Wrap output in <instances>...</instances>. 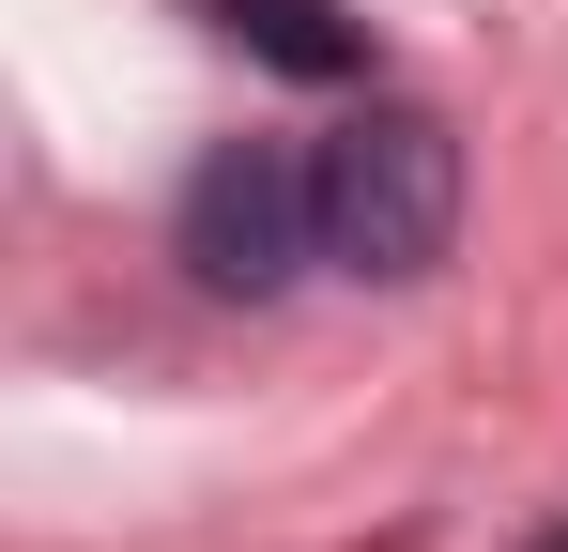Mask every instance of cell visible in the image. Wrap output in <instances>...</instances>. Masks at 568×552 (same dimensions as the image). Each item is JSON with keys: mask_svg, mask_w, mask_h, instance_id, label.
Wrapping results in <instances>:
<instances>
[{"mask_svg": "<svg viewBox=\"0 0 568 552\" xmlns=\"http://www.w3.org/2000/svg\"><path fill=\"white\" fill-rule=\"evenodd\" d=\"M538 552H568V522H554V538H538Z\"/></svg>", "mask_w": 568, "mask_h": 552, "instance_id": "4", "label": "cell"}, {"mask_svg": "<svg viewBox=\"0 0 568 552\" xmlns=\"http://www.w3.org/2000/svg\"><path fill=\"white\" fill-rule=\"evenodd\" d=\"M307 200H323V262L338 276H430L446 231H462V139L430 108H369L307 154Z\"/></svg>", "mask_w": 568, "mask_h": 552, "instance_id": "1", "label": "cell"}, {"mask_svg": "<svg viewBox=\"0 0 568 552\" xmlns=\"http://www.w3.org/2000/svg\"><path fill=\"white\" fill-rule=\"evenodd\" d=\"M215 31H231L246 62H277V78H354V62H369V31H354L338 0H215Z\"/></svg>", "mask_w": 568, "mask_h": 552, "instance_id": "3", "label": "cell"}, {"mask_svg": "<svg viewBox=\"0 0 568 552\" xmlns=\"http://www.w3.org/2000/svg\"><path fill=\"white\" fill-rule=\"evenodd\" d=\"M170 246H185L200 292H231V307H262L292 276L323 262V200H307V154L277 139H215L185 170V215H170Z\"/></svg>", "mask_w": 568, "mask_h": 552, "instance_id": "2", "label": "cell"}]
</instances>
